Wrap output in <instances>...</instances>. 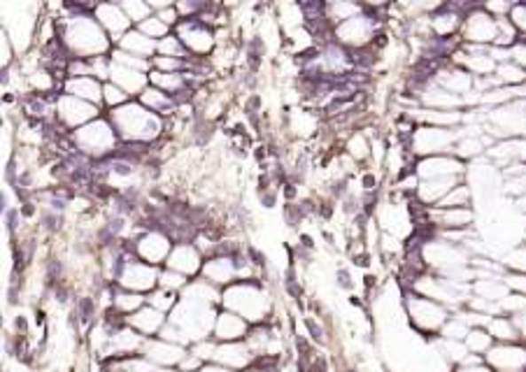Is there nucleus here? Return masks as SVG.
I'll list each match as a JSON object with an SVG mask.
<instances>
[{
  "instance_id": "f257e3e1",
  "label": "nucleus",
  "mask_w": 526,
  "mask_h": 372,
  "mask_svg": "<svg viewBox=\"0 0 526 372\" xmlns=\"http://www.w3.org/2000/svg\"><path fill=\"white\" fill-rule=\"evenodd\" d=\"M106 114L117 128L122 143L156 144L161 143L168 133V119L147 110L137 98L129 100L126 105L117 107V110L106 112Z\"/></svg>"
},
{
  "instance_id": "f03ea898",
  "label": "nucleus",
  "mask_w": 526,
  "mask_h": 372,
  "mask_svg": "<svg viewBox=\"0 0 526 372\" xmlns=\"http://www.w3.org/2000/svg\"><path fill=\"white\" fill-rule=\"evenodd\" d=\"M222 307L247 319L252 326L272 323V298L261 279H238L222 289Z\"/></svg>"
},
{
  "instance_id": "7ed1b4c3",
  "label": "nucleus",
  "mask_w": 526,
  "mask_h": 372,
  "mask_svg": "<svg viewBox=\"0 0 526 372\" xmlns=\"http://www.w3.org/2000/svg\"><path fill=\"white\" fill-rule=\"evenodd\" d=\"M401 303H403V314H405V322L417 335L427 337V340H434V337H440L445 323L450 322L452 316V310L447 305L438 303V300H431V298L421 296L417 291H401Z\"/></svg>"
},
{
  "instance_id": "20e7f679",
  "label": "nucleus",
  "mask_w": 526,
  "mask_h": 372,
  "mask_svg": "<svg viewBox=\"0 0 526 372\" xmlns=\"http://www.w3.org/2000/svg\"><path fill=\"white\" fill-rule=\"evenodd\" d=\"M70 137H73L77 154L87 156L91 161L112 159L119 151V144H122V137H119L117 128H114L107 114H100L98 119L89 121L87 126L73 130Z\"/></svg>"
},
{
  "instance_id": "39448f33",
  "label": "nucleus",
  "mask_w": 526,
  "mask_h": 372,
  "mask_svg": "<svg viewBox=\"0 0 526 372\" xmlns=\"http://www.w3.org/2000/svg\"><path fill=\"white\" fill-rule=\"evenodd\" d=\"M130 247H133V254L137 259L147 260L152 266L163 267L166 266L168 256L173 252L175 240L168 236L166 230L161 226H154V223H143V226H137L136 236L129 237Z\"/></svg>"
},
{
  "instance_id": "423d86ee",
  "label": "nucleus",
  "mask_w": 526,
  "mask_h": 372,
  "mask_svg": "<svg viewBox=\"0 0 526 372\" xmlns=\"http://www.w3.org/2000/svg\"><path fill=\"white\" fill-rule=\"evenodd\" d=\"M459 140V128H440V126L417 124L415 133L410 137L408 149L415 154V159H427V156L454 154Z\"/></svg>"
},
{
  "instance_id": "0eeeda50",
  "label": "nucleus",
  "mask_w": 526,
  "mask_h": 372,
  "mask_svg": "<svg viewBox=\"0 0 526 372\" xmlns=\"http://www.w3.org/2000/svg\"><path fill=\"white\" fill-rule=\"evenodd\" d=\"M100 114H106V110L100 105H93L89 100L75 98L70 93H59L56 96V124L73 133V130L87 126L89 121L98 119Z\"/></svg>"
},
{
  "instance_id": "6e6552de",
  "label": "nucleus",
  "mask_w": 526,
  "mask_h": 372,
  "mask_svg": "<svg viewBox=\"0 0 526 372\" xmlns=\"http://www.w3.org/2000/svg\"><path fill=\"white\" fill-rule=\"evenodd\" d=\"M175 33L180 35V40L184 43L189 56L196 58H210L217 50V31L210 28L208 24H203L200 19H182L180 24L175 26Z\"/></svg>"
},
{
  "instance_id": "1a4fd4ad",
  "label": "nucleus",
  "mask_w": 526,
  "mask_h": 372,
  "mask_svg": "<svg viewBox=\"0 0 526 372\" xmlns=\"http://www.w3.org/2000/svg\"><path fill=\"white\" fill-rule=\"evenodd\" d=\"M496 35H499V19L491 17L484 7H471L464 14V26H461V43L466 44H484L494 47Z\"/></svg>"
},
{
  "instance_id": "9d476101",
  "label": "nucleus",
  "mask_w": 526,
  "mask_h": 372,
  "mask_svg": "<svg viewBox=\"0 0 526 372\" xmlns=\"http://www.w3.org/2000/svg\"><path fill=\"white\" fill-rule=\"evenodd\" d=\"M415 173L420 180H440V177H461L466 180L468 174V163L459 159L457 154H438L417 159Z\"/></svg>"
},
{
  "instance_id": "9b49d317",
  "label": "nucleus",
  "mask_w": 526,
  "mask_h": 372,
  "mask_svg": "<svg viewBox=\"0 0 526 372\" xmlns=\"http://www.w3.org/2000/svg\"><path fill=\"white\" fill-rule=\"evenodd\" d=\"M205 263V254L196 247V242L193 240H182L175 242L173 252L168 256L166 266L177 270V273L186 275L189 279L200 277V270H203Z\"/></svg>"
},
{
  "instance_id": "f8f14e48",
  "label": "nucleus",
  "mask_w": 526,
  "mask_h": 372,
  "mask_svg": "<svg viewBox=\"0 0 526 372\" xmlns=\"http://www.w3.org/2000/svg\"><path fill=\"white\" fill-rule=\"evenodd\" d=\"M200 277L208 279V282L217 286V289H226V286L236 284V282H238L236 254L205 256V263H203V270H200Z\"/></svg>"
},
{
  "instance_id": "ddd939ff",
  "label": "nucleus",
  "mask_w": 526,
  "mask_h": 372,
  "mask_svg": "<svg viewBox=\"0 0 526 372\" xmlns=\"http://www.w3.org/2000/svg\"><path fill=\"white\" fill-rule=\"evenodd\" d=\"M189 347L177 345V342L163 340V337H147L143 349V356L149 359L152 363L161 368H180L182 359L186 356Z\"/></svg>"
},
{
  "instance_id": "4468645a",
  "label": "nucleus",
  "mask_w": 526,
  "mask_h": 372,
  "mask_svg": "<svg viewBox=\"0 0 526 372\" xmlns=\"http://www.w3.org/2000/svg\"><path fill=\"white\" fill-rule=\"evenodd\" d=\"M249 329H252V323L247 319H242L240 314L226 310V307H219L215 326H212V337L217 342H240L247 340Z\"/></svg>"
},
{
  "instance_id": "2eb2a0df",
  "label": "nucleus",
  "mask_w": 526,
  "mask_h": 372,
  "mask_svg": "<svg viewBox=\"0 0 526 372\" xmlns=\"http://www.w3.org/2000/svg\"><path fill=\"white\" fill-rule=\"evenodd\" d=\"M93 17L98 19V24L106 28V33L112 37L114 44L133 28V21H130L122 5H112V3H100L98 0V5L93 10Z\"/></svg>"
},
{
  "instance_id": "dca6fc26",
  "label": "nucleus",
  "mask_w": 526,
  "mask_h": 372,
  "mask_svg": "<svg viewBox=\"0 0 526 372\" xmlns=\"http://www.w3.org/2000/svg\"><path fill=\"white\" fill-rule=\"evenodd\" d=\"M255 352L249 349L245 340L240 342H219L217 353H215V363H222L226 368H233L238 372H245L255 366Z\"/></svg>"
},
{
  "instance_id": "f3484780",
  "label": "nucleus",
  "mask_w": 526,
  "mask_h": 372,
  "mask_svg": "<svg viewBox=\"0 0 526 372\" xmlns=\"http://www.w3.org/2000/svg\"><path fill=\"white\" fill-rule=\"evenodd\" d=\"M126 323H129L130 329H136L140 335H145V337H159L163 326L168 323V314L159 312L156 307H152V305H145V307H140L137 312H133V314L126 319Z\"/></svg>"
},
{
  "instance_id": "a211bd4d",
  "label": "nucleus",
  "mask_w": 526,
  "mask_h": 372,
  "mask_svg": "<svg viewBox=\"0 0 526 372\" xmlns=\"http://www.w3.org/2000/svg\"><path fill=\"white\" fill-rule=\"evenodd\" d=\"M63 93L103 107V81L98 77H68L63 81Z\"/></svg>"
},
{
  "instance_id": "6ab92c4d",
  "label": "nucleus",
  "mask_w": 526,
  "mask_h": 372,
  "mask_svg": "<svg viewBox=\"0 0 526 372\" xmlns=\"http://www.w3.org/2000/svg\"><path fill=\"white\" fill-rule=\"evenodd\" d=\"M114 47L129 51V54L133 56H143V58H154L156 56V40L145 35L137 26H133V28H130V31L126 33L117 44H114Z\"/></svg>"
},
{
  "instance_id": "aec40b11",
  "label": "nucleus",
  "mask_w": 526,
  "mask_h": 372,
  "mask_svg": "<svg viewBox=\"0 0 526 372\" xmlns=\"http://www.w3.org/2000/svg\"><path fill=\"white\" fill-rule=\"evenodd\" d=\"M487 330L496 342H517L522 340L520 330L514 326V319L510 314H494L487 323Z\"/></svg>"
},
{
  "instance_id": "412c9836",
  "label": "nucleus",
  "mask_w": 526,
  "mask_h": 372,
  "mask_svg": "<svg viewBox=\"0 0 526 372\" xmlns=\"http://www.w3.org/2000/svg\"><path fill=\"white\" fill-rule=\"evenodd\" d=\"M464 342H466V347H468V352L477 353V356H484V353L494 347L496 340L491 337V333L487 330V326H475V329L468 330V335H466Z\"/></svg>"
},
{
  "instance_id": "4be33fe9",
  "label": "nucleus",
  "mask_w": 526,
  "mask_h": 372,
  "mask_svg": "<svg viewBox=\"0 0 526 372\" xmlns=\"http://www.w3.org/2000/svg\"><path fill=\"white\" fill-rule=\"evenodd\" d=\"M180 298L182 293L168 291V289H163V286H156L154 291L147 293V305H152V307H156L159 312L170 316L175 307H177V303H180Z\"/></svg>"
},
{
  "instance_id": "5701e85b",
  "label": "nucleus",
  "mask_w": 526,
  "mask_h": 372,
  "mask_svg": "<svg viewBox=\"0 0 526 372\" xmlns=\"http://www.w3.org/2000/svg\"><path fill=\"white\" fill-rule=\"evenodd\" d=\"M129 100H133V98H130L129 93H126L124 89L119 87V84H114L112 80L103 81V110H106V112L117 110V107L126 105Z\"/></svg>"
},
{
  "instance_id": "b1692460",
  "label": "nucleus",
  "mask_w": 526,
  "mask_h": 372,
  "mask_svg": "<svg viewBox=\"0 0 526 372\" xmlns=\"http://www.w3.org/2000/svg\"><path fill=\"white\" fill-rule=\"evenodd\" d=\"M189 284H192V279L186 277V275L177 273V270H173V267L163 266L161 270H159V286H163L168 291L182 293Z\"/></svg>"
},
{
  "instance_id": "393cba45",
  "label": "nucleus",
  "mask_w": 526,
  "mask_h": 372,
  "mask_svg": "<svg viewBox=\"0 0 526 372\" xmlns=\"http://www.w3.org/2000/svg\"><path fill=\"white\" fill-rule=\"evenodd\" d=\"M501 263L508 273L526 275V240L520 242V244H514L513 249H508L506 256L501 259Z\"/></svg>"
},
{
  "instance_id": "a878e982",
  "label": "nucleus",
  "mask_w": 526,
  "mask_h": 372,
  "mask_svg": "<svg viewBox=\"0 0 526 372\" xmlns=\"http://www.w3.org/2000/svg\"><path fill=\"white\" fill-rule=\"evenodd\" d=\"M137 28H140V31H143L147 37L156 40V43H159L161 37H166L173 33V28H170L166 21H161V17H159V14H152L149 19H145L143 24H137Z\"/></svg>"
},
{
  "instance_id": "bb28decb",
  "label": "nucleus",
  "mask_w": 526,
  "mask_h": 372,
  "mask_svg": "<svg viewBox=\"0 0 526 372\" xmlns=\"http://www.w3.org/2000/svg\"><path fill=\"white\" fill-rule=\"evenodd\" d=\"M122 7H124V12L129 14V19L133 21V26L143 24L145 19H149L154 14V10L147 5V0H124Z\"/></svg>"
},
{
  "instance_id": "cd10ccee",
  "label": "nucleus",
  "mask_w": 526,
  "mask_h": 372,
  "mask_svg": "<svg viewBox=\"0 0 526 372\" xmlns=\"http://www.w3.org/2000/svg\"><path fill=\"white\" fill-rule=\"evenodd\" d=\"M514 3H517V0H483V3H480V7H484V10H487L491 17L503 19V17H510Z\"/></svg>"
},
{
  "instance_id": "c85d7f7f",
  "label": "nucleus",
  "mask_w": 526,
  "mask_h": 372,
  "mask_svg": "<svg viewBox=\"0 0 526 372\" xmlns=\"http://www.w3.org/2000/svg\"><path fill=\"white\" fill-rule=\"evenodd\" d=\"M365 10H375V12H384L387 5H391V0H359Z\"/></svg>"
},
{
  "instance_id": "c756f323",
  "label": "nucleus",
  "mask_w": 526,
  "mask_h": 372,
  "mask_svg": "<svg viewBox=\"0 0 526 372\" xmlns=\"http://www.w3.org/2000/svg\"><path fill=\"white\" fill-rule=\"evenodd\" d=\"M147 5L154 10V12H161L166 7H175L177 5V0H147Z\"/></svg>"
},
{
  "instance_id": "7c9ffc66",
  "label": "nucleus",
  "mask_w": 526,
  "mask_h": 372,
  "mask_svg": "<svg viewBox=\"0 0 526 372\" xmlns=\"http://www.w3.org/2000/svg\"><path fill=\"white\" fill-rule=\"evenodd\" d=\"M200 372H238V370H233V368H226V366H222V363H215V360H212V363H205L203 370Z\"/></svg>"
},
{
  "instance_id": "2f4dec72",
  "label": "nucleus",
  "mask_w": 526,
  "mask_h": 372,
  "mask_svg": "<svg viewBox=\"0 0 526 372\" xmlns=\"http://www.w3.org/2000/svg\"><path fill=\"white\" fill-rule=\"evenodd\" d=\"M513 203H514V210L526 217V193H524V196H520V198H514Z\"/></svg>"
}]
</instances>
